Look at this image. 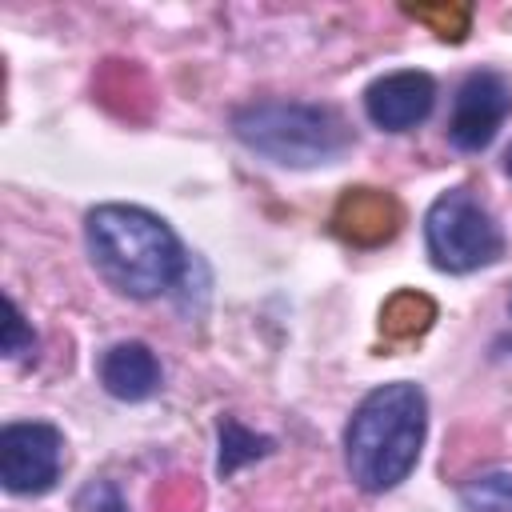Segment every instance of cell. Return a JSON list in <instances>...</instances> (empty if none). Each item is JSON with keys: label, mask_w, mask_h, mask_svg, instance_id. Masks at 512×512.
Listing matches in <instances>:
<instances>
[{"label": "cell", "mask_w": 512, "mask_h": 512, "mask_svg": "<svg viewBox=\"0 0 512 512\" xmlns=\"http://www.w3.org/2000/svg\"><path fill=\"white\" fill-rule=\"evenodd\" d=\"M504 160H508V172H512V148H508V156H504Z\"/></svg>", "instance_id": "obj_16"}, {"label": "cell", "mask_w": 512, "mask_h": 512, "mask_svg": "<svg viewBox=\"0 0 512 512\" xmlns=\"http://www.w3.org/2000/svg\"><path fill=\"white\" fill-rule=\"evenodd\" d=\"M232 128L252 152H260L276 164H292V168L328 164L352 144V128L344 124V116L336 108L296 104V100L292 104L288 100L248 104L236 112Z\"/></svg>", "instance_id": "obj_3"}, {"label": "cell", "mask_w": 512, "mask_h": 512, "mask_svg": "<svg viewBox=\"0 0 512 512\" xmlns=\"http://www.w3.org/2000/svg\"><path fill=\"white\" fill-rule=\"evenodd\" d=\"M424 240L440 272H472L504 252L500 224L468 188H452L432 200L424 216Z\"/></svg>", "instance_id": "obj_4"}, {"label": "cell", "mask_w": 512, "mask_h": 512, "mask_svg": "<svg viewBox=\"0 0 512 512\" xmlns=\"http://www.w3.org/2000/svg\"><path fill=\"white\" fill-rule=\"evenodd\" d=\"M84 508H88V512H128L124 500H120V492H116L112 484H92V488L84 492Z\"/></svg>", "instance_id": "obj_15"}, {"label": "cell", "mask_w": 512, "mask_h": 512, "mask_svg": "<svg viewBox=\"0 0 512 512\" xmlns=\"http://www.w3.org/2000/svg\"><path fill=\"white\" fill-rule=\"evenodd\" d=\"M432 320H436V304H432L424 292H412V288L388 296V304L380 308V332H384L388 340L424 336Z\"/></svg>", "instance_id": "obj_10"}, {"label": "cell", "mask_w": 512, "mask_h": 512, "mask_svg": "<svg viewBox=\"0 0 512 512\" xmlns=\"http://www.w3.org/2000/svg\"><path fill=\"white\" fill-rule=\"evenodd\" d=\"M424 428H428V400L416 384L396 380V384L372 388L356 404L344 428L348 476L364 492L396 488L400 480H408V472L420 460Z\"/></svg>", "instance_id": "obj_2"}, {"label": "cell", "mask_w": 512, "mask_h": 512, "mask_svg": "<svg viewBox=\"0 0 512 512\" xmlns=\"http://www.w3.org/2000/svg\"><path fill=\"white\" fill-rule=\"evenodd\" d=\"M32 348H36V336H32V328L24 324V316H20L16 300H8V332H4V352H8V356H20V352H32Z\"/></svg>", "instance_id": "obj_14"}, {"label": "cell", "mask_w": 512, "mask_h": 512, "mask_svg": "<svg viewBox=\"0 0 512 512\" xmlns=\"http://www.w3.org/2000/svg\"><path fill=\"white\" fill-rule=\"evenodd\" d=\"M64 460V440L52 424L28 420L0 432V480L16 496H40L56 484Z\"/></svg>", "instance_id": "obj_5"}, {"label": "cell", "mask_w": 512, "mask_h": 512, "mask_svg": "<svg viewBox=\"0 0 512 512\" xmlns=\"http://www.w3.org/2000/svg\"><path fill=\"white\" fill-rule=\"evenodd\" d=\"M404 212L396 204V196L388 192H376V188H348L332 212V228L340 240L348 244H360V248H372V244H384L396 236Z\"/></svg>", "instance_id": "obj_8"}, {"label": "cell", "mask_w": 512, "mask_h": 512, "mask_svg": "<svg viewBox=\"0 0 512 512\" xmlns=\"http://www.w3.org/2000/svg\"><path fill=\"white\" fill-rule=\"evenodd\" d=\"M432 104H436V80L428 72H416V68L388 72V76L372 80L364 92V112L384 132L416 128L432 112Z\"/></svg>", "instance_id": "obj_7"}, {"label": "cell", "mask_w": 512, "mask_h": 512, "mask_svg": "<svg viewBox=\"0 0 512 512\" xmlns=\"http://www.w3.org/2000/svg\"><path fill=\"white\" fill-rule=\"evenodd\" d=\"M268 448H272V440H268V436H252V432H248V428H240L236 420H224V424H220V476L236 472L244 460L264 456Z\"/></svg>", "instance_id": "obj_12"}, {"label": "cell", "mask_w": 512, "mask_h": 512, "mask_svg": "<svg viewBox=\"0 0 512 512\" xmlns=\"http://www.w3.org/2000/svg\"><path fill=\"white\" fill-rule=\"evenodd\" d=\"M404 12L432 24V32H440L444 40H460L468 32V8L464 4H408Z\"/></svg>", "instance_id": "obj_13"}, {"label": "cell", "mask_w": 512, "mask_h": 512, "mask_svg": "<svg viewBox=\"0 0 512 512\" xmlns=\"http://www.w3.org/2000/svg\"><path fill=\"white\" fill-rule=\"evenodd\" d=\"M508 112H512V84L500 72H472L456 92L448 136L456 148L480 152L492 144V136L508 120Z\"/></svg>", "instance_id": "obj_6"}, {"label": "cell", "mask_w": 512, "mask_h": 512, "mask_svg": "<svg viewBox=\"0 0 512 512\" xmlns=\"http://www.w3.org/2000/svg\"><path fill=\"white\" fill-rule=\"evenodd\" d=\"M100 384L116 400H148L160 388V364H156V356H152L148 344L120 340L100 360Z\"/></svg>", "instance_id": "obj_9"}, {"label": "cell", "mask_w": 512, "mask_h": 512, "mask_svg": "<svg viewBox=\"0 0 512 512\" xmlns=\"http://www.w3.org/2000/svg\"><path fill=\"white\" fill-rule=\"evenodd\" d=\"M460 508L464 512H512V472H488L464 484Z\"/></svg>", "instance_id": "obj_11"}, {"label": "cell", "mask_w": 512, "mask_h": 512, "mask_svg": "<svg viewBox=\"0 0 512 512\" xmlns=\"http://www.w3.org/2000/svg\"><path fill=\"white\" fill-rule=\"evenodd\" d=\"M96 272L124 296L148 300L184 276V248L176 232L136 204H100L84 220Z\"/></svg>", "instance_id": "obj_1"}]
</instances>
